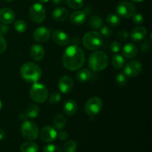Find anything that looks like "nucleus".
<instances>
[{"mask_svg":"<svg viewBox=\"0 0 152 152\" xmlns=\"http://www.w3.org/2000/svg\"><path fill=\"white\" fill-rule=\"evenodd\" d=\"M110 49L114 53H117L122 50V45L119 42L114 41L110 45Z\"/></svg>","mask_w":152,"mask_h":152,"instance_id":"obj_35","label":"nucleus"},{"mask_svg":"<svg viewBox=\"0 0 152 152\" xmlns=\"http://www.w3.org/2000/svg\"><path fill=\"white\" fill-rule=\"evenodd\" d=\"M20 151L21 152H38L39 146L35 142L32 141H28V142H24L21 145Z\"/></svg>","mask_w":152,"mask_h":152,"instance_id":"obj_25","label":"nucleus"},{"mask_svg":"<svg viewBox=\"0 0 152 152\" xmlns=\"http://www.w3.org/2000/svg\"><path fill=\"white\" fill-rule=\"evenodd\" d=\"M5 1H7V2H10V1H12L13 0H4Z\"/></svg>","mask_w":152,"mask_h":152,"instance_id":"obj_48","label":"nucleus"},{"mask_svg":"<svg viewBox=\"0 0 152 152\" xmlns=\"http://www.w3.org/2000/svg\"><path fill=\"white\" fill-rule=\"evenodd\" d=\"M116 12L119 16L122 18L132 17L136 13V7L134 4L129 1H124L120 2L116 7Z\"/></svg>","mask_w":152,"mask_h":152,"instance_id":"obj_9","label":"nucleus"},{"mask_svg":"<svg viewBox=\"0 0 152 152\" xmlns=\"http://www.w3.org/2000/svg\"><path fill=\"white\" fill-rule=\"evenodd\" d=\"M132 20L135 25H141L144 22L143 16L140 13H137L132 16Z\"/></svg>","mask_w":152,"mask_h":152,"instance_id":"obj_37","label":"nucleus"},{"mask_svg":"<svg viewBox=\"0 0 152 152\" xmlns=\"http://www.w3.org/2000/svg\"><path fill=\"white\" fill-rule=\"evenodd\" d=\"M67 4L71 8L74 10H79L83 7L84 1L83 0H67Z\"/></svg>","mask_w":152,"mask_h":152,"instance_id":"obj_31","label":"nucleus"},{"mask_svg":"<svg viewBox=\"0 0 152 152\" xmlns=\"http://www.w3.org/2000/svg\"><path fill=\"white\" fill-rule=\"evenodd\" d=\"M146 34L147 30L144 27L140 26L134 28L129 36L134 42H140L146 37Z\"/></svg>","mask_w":152,"mask_h":152,"instance_id":"obj_18","label":"nucleus"},{"mask_svg":"<svg viewBox=\"0 0 152 152\" xmlns=\"http://www.w3.org/2000/svg\"><path fill=\"white\" fill-rule=\"evenodd\" d=\"M52 16L56 21L59 22H65L69 16L68 10L65 7H59L55 8L52 12Z\"/></svg>","mask_w":152,"mask_h":152,"instance_id":"obj_17","label":"nucleus"},{"mask_svg":"<svg viewBox=\"0 0 152 152\" xmlns=\"http://www.w3.org/2000/svg\"><path fill=\"white\" fill-rule=\"evenodd\" d=\"M140 48L143 53H148V52H149L150 49H151V44L148 41H144L141 44Z\"/></svg>","mask_w":152,"mask_h":152,"instance_id":"obj_40","label":"nucleus"},{"mask_svg":"<svg viewBox=\"0 0 152 152\" xmlns=\"http://www.w3.org/2000/svg\"><path fill=\"white\" fill-rule=\"evenodd\" d=\"M132 1H134V2H140V1H142L143 0H132Z\"/></svg>","mask_w":152,"mask_h":152,"instance_id":"obj_47","label":"nucleus"},{"mask_svg":"<svg viewBox=\"0 0 152 152\" xmlns=\"http://www.w3.org/2000/svg\"><path fill=\"white\" fill-rule=\"evenodd\" d=\"M129 37V34L126 31H121L117 34V39L120 41H126Z\"/></svg>","mask_w":152,"mask_h":152,"instance_id":"obj_39","label":"nucleus"},{"mask_svg":"<svg viewBox=\"0 0 152 152\" xmlns=\"http://www.w3.org/2000/svg\"><path fill=\"white\" fill-rule=\"evenodd\" d=\"M57 137L58 138H59V140L64 141L65 140L68 139V134L66 132H65V131H62V132H59V134H57Z\"/></svg>","mask_w":152,"mask_h":152,"instance_id":"obj_41","label":"nucleus"},{"mask_svg":"<svg viewBox=\"0 0 152 152\" xmlns=\"http://www.w3.org/2000/svg\"><path fill=\"white\" fill-rule=\"evenodd\" d=\"M52 2L55 5H60L65 3V0H52Z\"/></svg>","mask_w":152,"mask_h":152,"instance_id":"obj_43","label":"nucleus"},{"mask_svg":"<svg viewBox=\"0 0 152 152\" xmlns=\"http://www.w3.org/2000/svg\"><path fill=\"white\" fill-rule=\"evenodd\" d=\"M116 83L120 87H124L127 84V77L124 73H120L116 77Z\"/></svg>","mask_w":152,"mask_h":152,"instance_id":"obj_32","label":"nucleus"},{"mask_svg":"<svg viewBox=\"0 0 152 152\" xmlns=\"http://www.w3.org/2000/svg\"><path fill=\"white\" fill-rule=\"evenodd\" d=\"M28 25L24 20L19 19L14 23V29L19 33H24L27 31Z\"/></svg>","mask_w":152,"mask_h":152,"instance_id":"obj_30","label":"nucleus"},{"mask_svg":"<svg viewBox=\"0 0 152 152\" xmlns=\"http://www.w3.org/2000/svg\"><path fill=\"white\" fill-rule=\"evenodd\" d=\"M106 21L111 26L117 27L120 24V16L115 13H109L106 17Z\"/></svg>","mask_w":152,"mask_h":152,"instance_id":"obj_28","label":"nucleus"},{"mask_svg":"<svg viewBox=\"0 0 152 152\" xmlns=\"http://www.w3.org/2000/svg\"><path fill=\"white\" fill-rule=\"evenodd\" d=\"M50 35V31L48 28L46 27H39L34 31L33 37L37 42L45 43L48 41Z\"/></svg>","mask_w":152,"mask_h":152,"instance_id":"obj_12","label":"nucleus"},{"mask_svg":"<svg viewBox=\"0 0 152 152\" xmlns=\"http://www.w3.org/2000/svg\"><path fill=\"white\" fill-rule=\"evenodd\" d=\"M4 136H5V132H4V131L3 129H0V140L4 139Z\"/></svg>","mask_w":152,"mask_h":152,"instance_id":"obj_44","label":"nucleus"},{"mask_svg":"<svg viewBox=\"0 0 152 152\" xmlns=\"http://www.w3.org/2000/svg\"><path fill=\"white\" fill-rule=\"evenodd\" d=\"M30 96L34 102L37 103H43L48 97V90L45 85L35 83L31 86Z\"/></svg>","mask_w":152,"mask_h":152,"instance_id":"obj_5","label":"nucleus"},{"mask_svg":"<svg viewBox=\"0 0 152 152\" xmlns=\"http://www.w3.org/2000/svg\"><path fill=\"white\" fill-rule=\"evenodd\" d=\"M74 81L69 76H63L59 79L58 82V88L60 92L64 94L71 93L74 89Z\"/></svg>","mask_w":152,"mask_h":152,"instance_id":"obj_11","label":"nucleus"},{"mask_svg":"<svg viewBox=\"0 0 152 152\" xmlns=\"http://www.w3.org/2000/svg\"><path fill=\"white\" fill-rule=\"evenodd\" d=\"M40 112V108L37 104H30L26 108V113L27 116L28 118L31 119H35L38 117Z\"/></svg>","mask_w":152,"mask_h":152,"instance_id":"obj_24","label":"nucleus"},{"mask_svg":"<svg viewBox=\"0 0 152 152\" xmlns=\"http://www.w3.org/2000/svg\"><path fill=\"white\" fill-rule=\"evenodd\" d=\"M88 26L92 30L97 31V30H99L103 26V20H102L100 16H92L88 20Z\"/></svg>","mask_w":152,"mask_h":152,"instance_id":"obj_23","label":"nucleus"},{"mask_svg":"<svg viewBox=\"0 0 152 152\" xmlns=\"http://www.w3.org/2000/svg\"><path fill=\"white\" fill-rule=\"evenodd\" d=\"M30 55L34 61L39 62L44 59L45 55V50L41 45L36 44L31 47V50H30Z\"/></svg>","mask_w":152,"mask_h":152,"instance_id":"obj_15","label":"nucleus"},{"mask_svg":"<svg viewBox=\"0 0 152 152\" xmlns=\"http://www.w3.org/2000/svg\"><path fill=\"white\" fill-rule=\"evenodd\" d=\"M100 35L104 37H110L112 35V30L108 26H102L100 28Z\"/></svg>","mask_w":152,"mask_h":152,"instance_id":"obj_36","label":"nucleus"},{"mask_svg":"<svg viewBox=\"0 0 152 152\" xmlns=\"http://www.w3.org/2000/svg\"><path fill=\"white\" fill-rule=\"evenodd\" d=\"M92 74L88 68H82L77 73L76 78L79 83H86L91 78Z\"/></svg>","mask_w":152,"mask_h":152,"instance_id":"obj_22","label":"nucleus"},{"mask_svg":"<svg viewBox=\"0 0 152 152\" xmlns=\"http://www.w3.org/2000/svg\"><path fill=\"white\" fill-rule=\"evenodd\" d=\"M123 54L127 59H133L137 55L138 49L133 43H127L122 48Z\"/></svg>","mask_w":152,"mask_h":152,"instance_id":"obj_19","label":"nucleus"},{"mask_svg":"<svg viewBox=\"0 0 152 152\" xmlns=\"http://www.w3.org/2000/svg\"><path fill=\"white\" fill-rule=\"evenodd\" d=\"M2 102H1V101L0 100V111H1V110L2 109Z\"/></svg>","mask_w":152,"mask_h":152,"instance_id":"obj_46","label":"nucleus"},{"mask_svg":"<svg viewBox=\"0 0 152 152\" xmlns=\"http://www.w3.org/2000/svg\"><path fill=\"white\" fill-rule=\"evenodd\" d=\"M53 125L55 129L57 130H61L64 129L66 125V119L62 114H57L53 118Z\"/></svg>","mask_w":152,"mask_h":152,"instance_id":"obj_26","label":"nucleus"},{"mask_svg":"<svg viewBox=\"0 0 152 152\" xmlns=\"http://www.w3.org/2000/svg\"><path fill=\"white\" fill-rule=\"evenodd\" d=\"M43 152H62V150L58 145L54 144H48L44 146Z\"/></svg>","mask_w":152,"mask_h":152,"instance_id":"obj_34","label":"nucleus"},{"mask_svg":"<svg viewBox=\"0 0 152 152\" xmlns=\"http://www.w3.org/2000/svg\"><path fill=\"white\" fill-rule=\"evenodd\" d=\"M20 132L22 137L29 141L35 140L39 136V129L37 124L31 120L23 122L21 126Z\"/></svg>","mask_w":152,"mask_h":152,"instance_id":"obj_6","label":"nucleus"},{"mask_svg":"<svg viewBox=\"0 0 152 152\" xmlns=\"http://www.w3.org/2000/svg\"><path fill=\"white\" fill-rule=\"evenodd\" d=\"M102 107H103V102L102 99L97 96H94L90 98L86 102L85 105V111L88 115L94 117L100 113Z\"/></svg>","mask_w":152,"mask_h":152,"instance_id":"obj_7","label":"nucleus"},{"mask_svg":"<svg viewBox=\"0 0 152 152\" xmlns=\"http://www.w3.org/2000/svg\"><path fill=\"white\" fill-rule=\"evenodd\" d=\"M142 70V65L141 62L139 61H132L129 62L125 67L124 74H126V77H137Z\"/></svg>","mask_w":152,"mask_h":152,"instance_id":"obj_10","label":"nucleus"},{"mask_svg":"<svg viewBox=\"0 0 152 152\" xmlns=\"http://www.w3.org/2000/svg\"><path fill=\"white\" fill-rule=\"evenodd\" d=\"M20 75L27 83H37L41 78V68L34 62H25L20 68Z\"/></svg>","mask_w":152,"mask_h":152,"instance_id":"obj_2","label":"nucleus"},{"mask_svg":"<svg viewBox=\"0 0 152 152\" xmlns=\"http://www.w3.org/2000/svg\"><path fill=\"white\" fill-rule=\"evenodd\" d=\"M61 98H62L61 94L59 93V92L54 91L50 95V96H49V102H50V103L55 105V104L60 102Z\"/></svg>","mask_w":152,"mask_h":152,"instance_id":"obj_33","label":"nucleus"},{"mask_svg":"<svg viewBox=\"0 0 152 152\" xmlns=\"http://www.w3.org/2000/svg\"><path fill=\"white\" fill-rule=\"evenodd\" d=\"M15 19V13L8 7H4L0 10V22L4 25L12 23Z\"/></svg>","mask_w":152,"mask_h":152,"instance_id":"obj_16","label":"nucleus"},{"mask_svg":"<svg viewBox=\"0 0 152 152\" xmlns=\"http://www.w3.org/2000/svg\"><path fill=\"white\" fill-rule=\"evenodd\" d=\"M83 44L88 50H97L103 44V38L96 31H90L83 36Z\"/></svg>","mask_w":152,"mask_h":152,"instance_id":"obj_4","label":"nucleus"},{"mask_svg":"<svg viewBox=\"0 0 152 152\" xmlns=\"http://www.w3.org/2000/svg\"><path fill=\"white\" fill-rule=\"evenodd\" d=\"M86 20V13L84 11L77 10L71 13L70 16V21L73 25H83Z\"/></svg>","mask_w":152,"mask_h":152,"instance_id":"obj_21","label":"nucleus"},{"mask_svg":"<svg viewBox=\"0 0 152 152\" xmlns=\"http://www.w3.org/2000/svg\"><path fill=\"white\" fill-rule=\"evenodd\" d=\"M30 18L34 22L40 24L44 22L46 16V10L41 3H36L31 6L29 11Z\"/></svg>","mask_w":152,"mask_h":152,"instance_id":"obj_8","label":"nucleus"},{"mask_svg":"<svg viewBox=\"0 0 152 152\" xmlns=\"http://www.w3.org/2000/svg\"><path fill=\"white\" fill-rule=\"evenodd\" d=\"M77 148V144L75 141L69 140L67 141L62 147L63 152H76Z\"/></svg>","mask_w":152,"mask_h":152,"instance_id":"obj_29","label":"nucleus"},{"mask_svg":"<svg viewBox=\"0 0 152 152\" xmlns=\"http://www.w3.org/2000/svg\"><path fill=\"white\" fill-rule=\"evenodd\" d=\"M19 120H20V121L25 122V121H26V120H28V116H27L26 113L22 112V113H20V114H19Z\"/></svg>","mask_w":152,"mask_h":152,"instance_id":"obj_42","label":"nucleus"},{"mask_svg":"<svg viewBox=\"0 0 152 152\" xmlns=\"http://www.w3.org/2000/svg\"><path fill=\"white\" fill-rule=\"evenodd\" d=\"M85 60V52L77 45H72L67 48L62 56L63 66L71 71L80 69L84 65Z\"/></svg>","mask_w":152,"mask_h":152,"instance_id":"obj_1","label":"nucleus"},{"mask_svg":"<svg viewBox=\"0 0 152 152\" xmlns=\"http://www.w3.org/2000/svg\"><path fill=\"white\" fill-rule=\"evenodd\" d=\"M39 1L41 3H47L50 0H39Z\"/></svg>","mask_w":152,"mask_h":152,"instance_id":"obj_45","label":"nucleus"},{"mask_svg":"<svg viewBox=\"0 0 152 152\" xmlns=\"http://www.w3.org/2000/svg\"><path fill=\"white\" fill-rule=\"evenodd\" d=\"M112 65L116 69H121L125 65V59L122 55L116 54L112 58Z\"/></svg>","mask_w":152,"mask_h":152,"instance_id":"obj_27","label":"nucleus"},{"mask_svg":"<svg viewBox=\"0 0 152 152\" xmlns=\"http://www.w3.org/2000/svg\"><path fill=\"white\" fill-rule=\"evenodd\" d=\"M40 138L45 142H51L57 137V132L51 126H45L40 131Z\"/></svg>","mask_w":152,"mask_h":152,"instance_id":"obj_13","label":"nucleus"},{"mask_svg":"<svg viewBox=\"0 0 152 152\" xmlns=\"http://www.w3.org/2000/svg\"><path fill=\"white\" fill-rule=\"evenodd\" d=\"M62 110L64 113L68 116H72L77 113V103L74 99H68L64 102L62 105Z\"/></svg>","mask_w":152,"mask_h":152,"instance_id":"obj_20","label":"nucleus"},{"mask_svg":"<svg viewBox=\"0 0 152 152\" xmlns=\"http://www.w3.org/2000/svg\"><path fill=\"white\" fill-rule=\"evenodd\" d=\"M7 48V42L5 41V39L2 36V34H0V54L4 53Z\"/></svg>","mask_w":152,"mask_h":152,"instance_id":"obj_38","label":"nucleus"},{"mask_svg":"<svg viewBox=\"0 0 152 152\" xmlns=\"http://www.w3.org/2000/svg\"><path fill=\"white\" fill-rule=\"evenodd\" d=\"M52 39L54 42L59 46L68 45L70 42V38L68 34L61 30L55 31L52 34Z\"/></svg>","mask_w":152,"mask_h":152,"instance_id":"obj_14","label":"nucleus"},{"mask_svg":"<svg viewBox=\"0 0 152 152\" xmlns=\"http://www.w3.org/2000/svg\"><path fill=\"white\" fill-rule=\"evenodd\" d=\"M108 65V57L105 52L96 50L88 58V66L93 71L99 72L105 70Z\"/></svg>","mask_w":152,"mask_h":152,"instance_id":"obj_3","label":"nucleus"}]
</instances>
